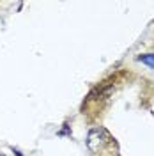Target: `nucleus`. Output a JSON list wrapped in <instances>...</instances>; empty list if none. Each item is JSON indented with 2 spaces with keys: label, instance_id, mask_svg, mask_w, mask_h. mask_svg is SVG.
Instances as JSON below:
<instances>
[{
  "label": "nucleus",
  "instance_id": "nucleus-1",
  "mask_svg": "<svg viewBox=\"0 0 154 156\" xmlns=\"http://www.w3.org/2000/svg\"><path fill=\"white\" fill-rule=\"evenodd\" d=\"M112 142V138L108 135L105 128H92L89 131V136H87V146L92 153H97L99 149H103L105 146H108Z\"/></svg>",
  "mask_w": 154,
  "mask_h": 156
},
{
  "label": "nucleus",
  "instance_id": "nucleus-2",
  "mask_svg": "<svg viewBox=\"0 0 154 156\" xmlns=\"http://www.w3.org/2000/svg\"><path fill=\"white\" fill-rule=\"evenodd\" d=\"M138 60H140L142 64H147L149 68L154 69V53H145V55H140Z\"/></svg>",
  "mask_w": 154,
  "mask_h": 156
}]
</instances>
